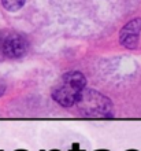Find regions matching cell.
<instances>
[{
	"label": "cell",
	"instance_id": "3957f363",
	"mask_svg": "<svg viewBox=\"0 0 141 151\" xmlns=\"http://www.w3.org/2000/svg\"><path fill=\"white\" fill-rule=\"evenodd\" d=\"M29 44L16 32H0V59H19L26 55Z\"/></svg>",
	"mask_w": 141,
	"mask_h": 151
},
{
	"label": "cell",
	"instance_id": "ba28073f",
	"mask_svg": "<svg viewBox=\"0 0 141 151\" xmlns=\"http://www.w3.org/2000/svg\"><path fill=\"white\" fill-rule=\"evenodd\" d=\"M94 151H110V150H106V148H100V150H94Z\"/></svg>",
	"mask_w": 141,
	"mask_h": 151
},
{
	"label": "cell",
	"instance_id": "9c48e42d",
	"mask_svg": "<svg viewBox=\"0 0 141 151\" xmlns=\"http://www.w3.org/2000/svg\"><path fill=\"white\" fill-rule=\"evenodd\" d=\"M49 151H62V150H58V148H54V150H49Z\"/></svg>",
	"mask_w": 141,
	"mask_h": 151
},
{
	"label": "cell",
	"instance_id": "5b68a950",
	"mask_svg": "<svg viewBox=\"0 0 141 151\" xmlns=\"http://www.w3.org/2000/svg\"><path fill=\"white\" fill-rule=\"evenodd\" d=\"M1 4L3 7L7 10V11H18L24 7L25 0H1Z\"/></svg>",
	"mask_w": 141,
	"mask_h": 151
},
{
	"label": "cell",
	"instance_id": "7c38bea8",
	"mask_svg": "<svg viewBox=\"0 0 141 151\" xmlns=\"http://www.w3.org/2000/svg\"><path fill=\"white\" fill-rule=\"evenodd\" d=\"M40 151H45V150H40Z\"/></svg>",
	"mask_w": 141,
	"mask_h": 151
},
{
	"label": "cell",
	"instance_id": "6da1fadb",
	"mask_svg": "<svg viewBox=\"0 0 141 151\" xmlns=\"http://www.w3.org/2000/svg\"><path fill=\"white\" fill-rule=\"evenodd\" d=\"M86 85V78L81 72H67L52 88L51 96L62 107L75 106L79 93Z\"/></svg>",
	"mask_w": 141,
	"mask_h": 151
},
{
	"label": "cell",
	"instance_id": "7a4b0ae2",
	"mask_svg": "<svg viewBox=\"0 0 141 151\" xmlns=\"http://www.w3.org/2000/svg\"><path fill=\"white\" fill-rule=\"evenodd\" d=\"M75 104L79 114L86 118H114L111 100L99 91L84 88Z\"/></svg>",
	"mask_w": 141,
	"mask_h": 151
},
{
	"label": "cell",
	"instance_id": "52a82bcc",
	"mask_svg": "<svg viewBox=\"0 0 141 151\" xmlns=\"http://www.w3.org/2000/svg\"><path fill=\"white\" fill-rule=\"evenodd\" d=\"M4 92H6V85H4V84L0 81V96H3Z\"/></svg>",
	"mask_w": 141,
	"mask_h": 151
},
{
	"label": "cell",
	"instance_id": "30bf717a",
	"mask_svg": "<svg viewBox=\"0 0 141 151\" xmlns=\"http://www.w3.org/2000/svg\"><path fill=\"white\" fill-rule=\"evenodd\" d=\"M126 151H138V150H134V148H130V150H126Z\"/></svg>",
	"mask_w": 141,
	"mask_h": 151
},
{
	"label": "cell",
	"instance_id": "8992f818",
	"mask_svg": "<svg viewBox=\"0 0 141 151\" xmlns=\"http://www.w3.org/2000/svg\"><path fill=\"white\" fill-rule=\"evenodd\" d=\"M69 151H85V150H81L78 143H73V144H71V148Z\"/></svg>",
	"mask_w": 141,
	"mask_h": 151
},
{
	"label": "cell",
	"instance_id": "8fae6325",
	"mask_svg": "<svg viewBox=\"0 0 141 151\" xmlns=\"http://www.w3.org/2000/svg\"><path fill=\"white\" fill-rule=\"evenodd\" d=\"M15 151H16V150H15ZM22 151H28V150H22Z\"/></svg>",
	"mask_w": 141,
	"mask_h": 151
},
{
	"label": "cell",
	"instance_id": "4fadbf2b",
	"mask_svg": "<svg viewBox=\"0 0 141 151\" xmlns=\"http://www.w3.org/2000/svg\"><path fill=\"white\" fill-rule=\"evenodd\" d=\"M0 151H3V150H0Z\"/></svg>",
	"mask_w": 141,
	"mask_h": 151
},
{
	"label": "cell",
	"instance_id": "277c9868",
	"mask_svg": "<svg viewBox=\"0 0 141 151\" xmlns=\"http://www.w3.org/2000/svg\"><path fill=\"white\" fill-rule=\"evenodd\" d=\"M140 32H141V18L137 17L121 29L119 33V43L127 50H136L140 41Z\"/></svg>",
	"mask_w": 141,
	"mask_h": 151
}]
</instances>
